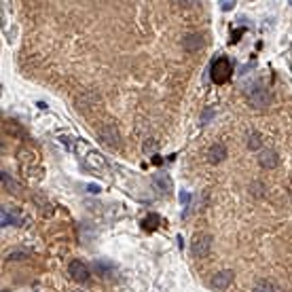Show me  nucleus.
<instances>
[{
  "mask_svg": "<svg viewBox=\"0 0 292 292\" xmlns=\"http://www.w3.org/2000/svg\"><path fill=\"white\" fill-rule=\"evenodd\" d=\"M212 117H214V108H206L201 113V119H199V123L201 125H208L210 121H212Z\"/></svg>",
  "mask_w": 292,
  "mask_h": 292,
  "instance_id": "6ab92c4d",
  "label": "nucleus"
},
{
  "mask_svg": "<svg viewBox=\"0 0 292 292\" xmlns=\"http://www.w3.org/2000/svg\"><path fill=\"white\" fill-rule=\"evenodd\" d=\"M153 146H155V140H153V138H148V140H146V144H144V153H151V151H153Z\"/></svg>",
  "mask_w": 292,
  "mask_h": 292,
  "instance_id": "5701e85b",
  "label": "nucleus"
},
{
  "mask_svg": "<svg viewBox=\"0 0 292 292\" xmlns=\"http://www.w3.org/2000/svg\"><path fill=\"white\" fill-rule=\"evenodd\" d=\"M260 146H263V136H260L258 131H252L248 136V148L250 151H258Z\"/></svg>",
  "mask_w": 292,
  "mask_h": 292,
  "instance_id": "dca6fc26",
  "label": "nucleus"
},
{
  "mask_svg": "<svg viewBox=\"0 0 292 292\" xmlns=\"http://www.w3.org/2000/svg\"><path fill=\"white\" fill-rule=\"evenodd\" d=\"M252 195H254V197H263L265 195V184L263 182H252Z\"/></svg>",
  "mask_w": 292,
  "mask_h": 292,
  "instance_id": "aec40b11",
  "label": "nucleus"
},
{
  "mask_svg": "<svg viewBox=\"0 0 292 292\" xmlns=\"http://www.w3.org/2000/svg\"><path fill=\"white\" fill-rule=\"evenodd\" d=\"M68 273L74 282H87L89 280V267H87L83 260H72L68 265Z\"/></svg>",
  "mask_w": 292,
  "mask_h": 292,
  "instance_id": "423d86ee",
  "label": "nucleus"
},
{
  "mask_svg": "<svg viewBox=\"0 0 292 292\" xmlns=\"http://www.w3.org/2000/svg\"><path fill=\"white\" fill-rule=\"evenodd\" d=\"M98 138L102 144H106L110 148H119L121 144V133H119V127L115 123H104L102 127L98 129Z\"/></svg>",
  "mask_w": 292,
  "mask_h": 292,
  "instance_id": "f03ea898",
  "label": "nucleus"
},
{
  "mask_svg": "<svg viewBox=\"0 0 292 292\" xmlns=\"http://www.w3.org/2000/svg\"><path fill=\"white\" fill-rule=\"evenodd\" d=\"M98 102H100V98H98L96 91H85L83 96L76 100V106L81 108V110H83V108H96Z\"/></svg>",
  "mask_w": 292,
  "mask_h": 292,
  "instance_id": "ddd939ff",
  "label": "nucleus"
},
{
  "mask_svg": "<svg viewBox=\"0 0 292 292\" xmlns=\"http://www.w3.org/2000/svg\"><path fill=\"white\" fill-rule=\"evenodd\" d=\"M225 159H227V148H225V144H212L208 148V161L212 165L223 163Z\"/></svg>",
  "mask_w": 292,
  "mask_h": 292,
  "instance_id": "9d476101",
  "label": "nucleus"
},
{
  "mask_svg": "<svg viewBox=\"0 0 292 292\" xmlns=\"http://www.w3.org/2000/svg\"><path fill=\"white\" fill-rule=\"evenodd\" d=\"M235 4H237L235 0H227V2L223 0V2H220V9H223V11H233V9H235Z\"/></svg>",
  "mask_w": 292,
  "mask_h": 292,
  "instance_id": "412c9836",
  "label": "nucleus"
},
{
  "mask_svg": "<svg viewBox=\"0 0 292 292\" xmlns=\"http://www.w3.org/2000/svg\"><path fill=\"white\" fill-rule=\"evenodd\" d=\"M26 256H28V252H11L6 258H9V260H23Z\"/></svg>",
  "mask_w": 292,
  "mask_h": 292,
  "instance_id": "4be33fe9",
  "label": "nucleus"
},
{
  "mask_svg": "<svg viewBox=\"0 0 292 292\" xmlns=\"http://www.w3.org/2000/svg\"><path fill=\"white\" fill-rule=\"evenodd\" d=\"M233 278H235V273H233L231 269L218 271V273H214V275L210 278V286L214 288V290H218V292H223V290H227V288L233 284Z\"/></svg>",
  "mask_w": 292,
  "mask_h": 292,
  "instance_id": "39448f33",
  "label": "nucleus"
},
{
  "mask_svg": "<svg viewBox=\"0 0 292 292\" xmlns=\"http://www.w3.org/2000/svg\"><path fill=\"white\" fill-rule=\"evenodd\" d=\"M153 184L157 186V191H161L163 195L172 193V178L165 172H157L153 174Z\"/></svg>",
  "mask_w": 292,
  "mask_h": 292,
  "instance_id": "1a4fd4ad",
  "label": "nucleus"
},
{
  "mask_svg": "<svg viewBox=\"0 0 292 292\" xmlns=\"http://www.w3.org/2000/svg\"><path fill=\"white\" fill-rule=\"evenodd\" d=\"M210 76H212V81H214L216 85L227 83L229 76H231V61H229L227 58L214 59V64H212V68H210Z\"/></svg>",
  "mask_w": 292,
  "mask_h": 292,
  "instance_id": "7ed1b4c3",
  "label": "nucleus"
},
{
  "mask_svg": "<svg viewBox=\"0 0 292 292\" xmlns=\"http://www.w3.org/2000/svg\"><path fill=\"white\" fill-rule=\"evenodd\" d=\"M96 269L100 273H106V271H115V265L113 263H104V260H98L96 263Z\"/></svg>",
  "mask_w": 292,
  "mask_h": 292,
  "instance_id": "a211bd4d",
  "label": "nucleus"
},
{
  "mask_svg": "<svg viewBox=\"0 0 292 292\" xmlns=\"http://www.w3.org/2000/svg\"><path fill=\"white\" fill-rule=\"evenodd\" d=\"M0 180H2V186H4V188H6V191H9V193H13V195H15V193L19 191V184L15 182V180H13V178L9 176V174L4 172V170L0 172Z\"/></svg>",
  "mask_w": 292,
  "mask_h": 292,
  "instance_id": "4468645a",
  "label": "nucleus"
},
{
  "mask_svg": "<svg viewBox=\"0 0 292 292\" xmlns=\"http://www.w3.org/2000/svg\"><path fill=\"white\" fill-rule=\"evenodd\" d=\"M203 45H206V38H203L201 34H197V32L186 34V36L182 38V49L188 51V53H195V51L203 49Z\"/></svg>",
  "mask_w": 292,
  "mask_h": 292,
  "instance_id": "0eeeda50",
  "label": "nucleus"
},
{
  "mask_svg": "<svg viewBox=\"0 0 292 292\" xmlns=\"http://www.w3.org/2000/svg\"><path fill=\"white\" fill-rule=\"evenodd\" d=\"M87 191H89V193H91V195H98V193H100V191H102V188H100V186H98V184H89V186H87Z\"/></svg>",
  "mask_w": 292,
  "mask_h": 292,
  "instance_id": "b1692460",
  "label": "nucleus"
},
{
  "mask_svg": "<svg viewBox=\"0 0 292 292\" xmlns=\"http://www.w3.org/2000/svg\"><path fill=\"white\" fill-rule=\"evenodd\" d=\"M142 225H144L146 231H155V229L159 227V216H157V214H148V216L144 218V223H142Z\"/></svg>",
  "mask_w": 292,
  "mask_h": 292,
  "instance_id": "f3484780",
  "label": "nucleus"
},
{
  "mask_svg": "<svg viewBox=\"0 0 292 292\" xmlns=\"http://www.w3.org/2000/svg\"><path fill=\"white\" fill-rule=\"evenodd\" d=\"M248 104L254 108V110H265L271 106V91L263 85H256V87H250L248 91Z\"/></svg>",
  "mask_w": 292,
  "mask_h": 292,
  "instance_id": "f257e3e1",
  "label": "nucleus"
},
{
  "mask_svg": "<svg viewBox=\"0 0 292 292\" xmlns=\"http://www.w3.org/2000/svg\"><path fill=\"white\" fill-rule=\"evenodd\" d=\"M85 161H87V165L89 168H93V170H104L106 168V159L102 157L98 151H87V155H85Z\"/></svg>",
  "mask_w": 292,
  "mask_h": 292,
  "instance_id": "f8f14e48",
  "label": "nucleus"
},
{
  "mask_svg": "<svg viewBox=\"0 0 292 292\" xmlns=\"http://www.w3.org/2000/svg\"><path fill=\"white\" fill-rule=\"evenodd\" d=\"M180 201L186 203V201H188V193H180Z\"/></svg>",
  "mask_w": 292,
  "mask_h": 292,
  "instance_id": "393cba45",
  "label": "nucleus"
},
{
  "mask_svg": "<svg viewBox=\"0 0 292 292\" xmlns=\"http://www.w3.org/2000/svg\"><path fill=\"white\" fill-rule=\"evenodd\" d=\"M252 292H278V286L269 280H258L254 284V288H252Z\"/></svg>",
  "mask_w": 292,
  "mask_h": 292,
  "instance_id": "2eb2a0df",
  "label": "nucleus"
},
{
  "mask_svg": "<svg viewBox=\"0 0 292 292\" xmlns=\"http://www.w3.org/2000/svg\"><path fill=\"white\" fill-rule=\"evenodd\" d=\"M258 163H260V168H265V170H273L275 165L280 163V157L273 148H263V151L258 153Z\"/></svg>",
  "mask_w": 292,
  "mask_h": 292,
  "instance_id": "6e6552de",
  "label": "nucleus"
},
{
  "mask_svg": "<svg viewBox=\"0 0 292 292\" xmlns=\"http://www.w3.org/2000/svg\"><path fill=\"white\" fill-rule=\"evenodd\" d=\"M2 292H9V290H2Z\"/></svg>",
  "mask_w": 292,
  "mask_h": 292,
  "instance_id": "a878e982",
  "label": "nucleus"
},
{
  "mask_svg": "<svg viewBox=\"0 0 292 292\" xmlns=\"http://www.w3.org/2000/svg\"><path fill=\"white\" fill-rule=\"evenodd\" d=\"M0 225L4 227H21V218L17 214H13V212L9 208H0Z\"/></svg>",
  "mask_w": 292,
  "mask_h": 292,
  "instance_id": "9b49d317",
  "label": "nucleus"
},
{
  "mask_svg": "<svg viewBox=\"0 0 292 292\" xmlns=\"http://www.w3.org/2000/svg\"><path fill=\"white\" fill-rule=\"evenodd\" d=\"M210 252H212V237L208 233H197L191 239V254L201 260V258H206Z\"/></svg>",
  "mask_w": 292,
  "mask_h": 292,
  "instance_id": "20e7f679",
  "label": "nucleus"
}]
</instances>
